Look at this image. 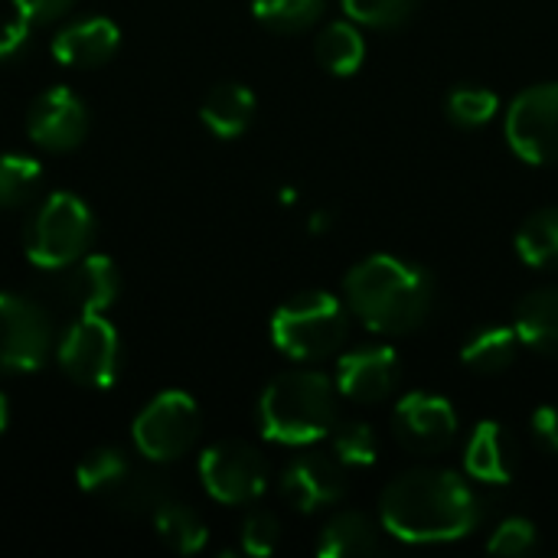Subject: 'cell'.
<instances>
[{"instance_id":"obj_20","label":"cell","mask_w":558,"mask_h":558,"mask_svg":"<svg viewBox=\"0 0 558 558\" xmlns=\"http://www.w3.org/2000/svg\"><path fill=\"white\" fill-rule=\"evenodd\" d=\"M252 114H255V95L239 82L216 85L199 108L203 124L216 137H239L252 124Z\"/></svg>"},{"instance_id":"obj_4","label":"cell","mask_w":558,"mask_h":558,"mask_svg":"<svg viewBox=\"0 0 558 558\" xmlns=\"http://www.w3.org/2000/svg\"><path fill=\"white\" fill-rule=\"evenodd\" d=\"M350 333L347 304L327 291H301L271 317L275 347L298 363H320L343 350Z\"/></svg>"},{"instance_id":"obj_29","label":"cell","mask_w":558,"mask_h":558,"mask_svg":"<svg viewBox=\"0 0 558 558\" xmlns=\"http://www.w3.org/2000/svg\"><path fill=\"white\" fill-rule=\"evenodd\" d=\"M167 487L160 477L150 474H128L114 490H111V504L128 513V517H144V513H157L167 504Z\"/></svg>"},{"instance_id":"obj_31","label":"cell","mask_w":558,"mask_h":558,"mask_svg":"<svg viewBox=\"0 0 558 558\" xmlns=\"http://www.w3.org/2000/svg\"><path fill=\"white\" fill-rule=\"evenodd\" d=\"M418 0H343L350 20L373 29H396L412 20Z\"/></svg>"},{"instance_id":"obj_9","label":"cell","mask_w":558,"mask_h":558,"mask_svg":"<svg viewBox=\"0 0 558 558\" xmlns=\"http://www.w3.org/2000/svg\"><path fill=\"white\" fill-rule=\"evenodd\" d=\"M52 347L49 311L20 294H0V373L39 369Z\"/></svg>"},{"instance_id":"obj_3","label":"cell","mask_w":558,"mask_h":558,"mask_svg":"<svg viewBox=\"0 0 558 558\" xmlns=\"http://www.w3.org/2000/svg\"><path fill=\"white\" fill-rule=\"evenodd\" d=\"M340 422V386L317 369H291L271 379L258 399V425L268 441L314 445Z\"/></svg>"},{"instance_id":"obj_28","label":"cell","mask_w":558,"mask_h":558,"mask_svg":"<svg viewBox=\"0 0 558 558\" xmlns=\"http://www.w3.org/2000/svg\"><path fill=\"white\" fill-rule=\"evenodd\" d=\"M333 458L343 468H369L379 458V438L366 422H337L330 432Z\"/></svg>"},{"instance_id":"obj_36","label":"cell","mask_w":558,"mask_h":558,"mask_svg":"<svg viewBox=\"0 0 558 558\" xmlns=\"http://www.w3.org/2000/svg\"><path fill=\"white\" fill-rule=\"evenodd\" d=\"M75 0H13V7L20 10V16L33 20V23H49L56 16H62Z\"/></svg>"},{"instance_id":"obj_7","label":"cell","mask_w":558,"mask_h":558,"mask_svg":"<svg viewBox=\"0 0 558 558\" xmlns=\"http://www.w3.org/2000/svg\"><path fill=\"white\" fill-rule=\"evenodd\" d=\"M59 366L69 379L88 389H108L118 376V333L101 314H85L69 324L59 340Z\"/></svg>"},{"instance_id":"obj_10","label":"cell","mask_w":558,"mask_h":558,"mask_svg":"<svg viewBox=\"0 0 558 558\" xmlns=\"http://www.w3.org/2000/svg\"><path fill=\"white\" fill-rule=\"evenodd\" d=\"M199 477H203V487L213 500L229 504V507H242V504H252L265 494L268 464L252 445L222 441V445L206 448V454L199 458Z\"/></svg>"},{"instance_id":"obj_17","label":"cell","mask_w":558,"mask_h":558,"mask_svg":"<svg viewBox=\"0 0 558 558\" xmlns=\"http://www.w3.org/2000/svg\"><path fill=\"white\" fill-rule=\"evenodd\" d=\"M118 43H121V33L108 16H85L56 33L52 56L72 69H95V65H105L118 52Z\"/></svg>"},{"instance_id":"obj_30","label":"cell","mask_w":558,"mask_h":558,"mask_svg":"<svg viewBox=\"0 0 558 558\" xmlns=\"http://www.w3.org/2000/svg\"><path fill=\"white\" fill-rule=\"evenodd\" d=\"M500 108V98L497 92L484 88V85H461L448 95V118L458 124V128H481L487 124Z\"/></svg>"},{"instance_id":"obj_13","label":"cell","mask_w":558,"mask_h":558,"mask_svg":"<svg viewBox=\"0 0 558 558\" xmlns=\"http://www.w3.org/2000/svg\"><path fill=\"white\" fill-rule=\"evenodd\" d=\"M347 494V468L333 454H298L284 474H281V497L301 510V513H317L324 507L340 504Z\"/></svg>"},{"instance_id":"obj_16","label":"cell","mask_w":558,"mask_h":558,"mask_svg":"<svg viewBox=\"0 0 558 558\" xmlns=\"http://www.w3.org/2000/svg\"><path fill=\"white\" fill-rule=\"evenodd\" d=\"M517 441L500 422H481L464 448V471L481 484H510L517 474Z\"/></svg>"},{"instance_id":"obj_33","label":"cell","mask_w":558,"mask_h":558,"mask_svg":"<svg viewBox=\"0 0 558 558\" xmlns=\"http://www.w3.org/2000/svg\"><path fill=\"white\" fill-rule=\"evenodd\" d=\"M278 543H281V523H278V517L258 510V513H252L245 520V526H242V549L248 556H271L278 549Z\"/></svg>"},{"instance_id":"obj_12","label":"cell","mask_w":558,"mask_h":558,"mask_svg":"<svg viewBox=\"0 0 558 558\" xmlns=\"http://www.w3.org/2000/svg\"><path fill=\"white\" fill-rule=\"evenodd\" d=\"M396 438L412 454H441L458 438V412L445 396L409 392L392 412Z\"/></svg>"},{"instance_id":"obj_19","label":"cell","mask_w":558,"mask_h":558,"mask_svg":"<svg viewBox=\"0 0 558 558\" xmlns=\"http://www.w3.org/2000/svg\"><path fill=\"white\" fill-rule=\"evenodd\" d=\"M317 553L327 558L376 556L379 553V526L366 513H360V510L337 513L320 530Z\"/></svg>"},{"instance_id":"obj_2","label":"cell","mask_w":558,"mask_h":558,"mask_svg":"<svg viewBox=\"0 0 558 558\" xmlns=\"http://www.w3.org/2000/svg\"><path fill=\"white\" fill-rule=\"evenodd\" d=\"M347 307L369 330L399 337L425 324L435 301L432 275L396 255H369L343 281Z\"/></svg>"},{"instance_id":"obj_22","label":"cell","mask_w":558,"mask_h":558,"mask_svg":"<svg viewBox=\"0 0 558 558\" xmlns=\"http://www.w3.org/2000/svg\"><path fill=\"white\" fill-rule=\"evenodd\" d=\"M314 52H317V62L333 72V75H353L360 65H363V56H366V43L360 36V29L353 23H327L314 43Z\"/></svg>"},{"instance_id":"obj_18","label":"cell","mask_w":558,"mask_h":558,"mask_svg":"<svg viewBox=\"0 0 558 558\" xmlns=\"http://www.w3.org/2000/svg\"><path fill=\"white\" fill-rule=\"evenodd\" d=\"M513 330L523 347L558 360V288H539L517 307Z\"/></svg>"},{"instance_id":"obj_32","label":"cell","mask_w":558,"mask_h":558,"mask_svg":"<svg viewBox=\"0 0 558 558\" xmlns=\"http://www.w3.org/2000/svg\"><path fill=\"white\" fill-rule=\"evenodd\" d=\"M533 546H536V526H533L530 520H523V517L504 520V523L494 530L490 543H487V549H490L494 556H526Z\"/></svg>"},{"instance_id":"obj_27","label":"cell","mask_w":558,"mask_h":558,"mask_svg":"<svg viewBox=\"0 0 558 558\" xmlns=\"http://www.w3.org/2000/svg\"><path fill=\"white\" fill-rule=\"evenodd\" d=\"M252 13L275 33H298L320 20L324 0H252Z\"/></svg>"},{"instance_id":"obj_14","label":"cell","mask_w":558,"mask_h":558,"mask_svg":"<svg viewBox=\"0 0 558 558\" xmlns=\"http://www.w3.org/2000/svg\"><path fill=\"white\" fill-rule=\"evenodd\" d=\"M88 131V111L75 92L65 85L46 88L26 114V134L33 144L46 150H72L82 144Z\"/></svg>"},{"instance_id":"obj_25","label":"cell","mask_w":558,"mask_h":558,"mask_svg":"<svg viewBox=\"0 0 558 558\" xmlns=\"http://www.w3.org/2000/svg\"><path fill=\"white\" fill-rule=\"evenodd\" d=\"M43 183V167L39 160L26 154H3L0 157V206L16 209L36 196Z\"/></svg>"},{"instance_id":"obj_24","label":"cell","mask_w":558,"mask_h":558,"mask_svg":"<svg viewBox=\"0 0 558 558\" xmlns=\"http://www.w3.org/2000/svg\"><path fill=\"white\" fill-rule=\"evenodd\" d=\"M154 526H157V536L180 556H193L206 546L209 539V530L206 523L183 504H173L167 500L157 513H154Z\"/></svg>"},{"instance_id":"obj_35","label":"cell","mask_w":558,"mask_h":558,"mask_svg":"<svg viewBox=\"0 0 558 558\" xmlns=\"http://www.w3.org/2000/svg\"><path fill=\"white\" fill-rule=\"evenodd\" d=\"M530 425H533V435H536L539 448H543V451H549V454H558V409L556 405H543V409H536Z\"/></svg>"},{"instance_id":"obj_1","label":"cell","mask_w":558,"mask_h":558,"mask_svg":"<svg viewBox=\"0 0 558 558\" xmlns=\"http://www.w3.org/2000/svg\"><path fill=\"white\" fill-rule=\"evenodd\" d=\"M484 520V504L468 481L441 468L399 474L379 500V523L402 543L438 546L464 539Z\"/></svg>"},{"instance_id":"obj_21","label":"cell","mask_w":558,"mask_h":558,"mask_svg":"<svg viewBox=\"0 0 558 558\" xmlns=\"http://www.w3.org/2000/svg\"><path fill=\"white\" fill-rule=\"evenodd\" d=\"M517 353H520V337H517L513 327H484L464 343L461 360H464L468 369L494 376V373L510 369Z\"/></svg>"},{"instance_id":"obj_5","label":"cell","mask_w":558,"mask_h":558,"mask_svg":"<svg viewBox=\"0 0 558 558\" xmlns=\"http://www.w3.org/2000/svg\"><path fill=\"white\" fill-rule=\"evenodd\" d=\"M95 232L88 206L75 193H52L26 226V258L43 268H62L85 255Z\"/></svg>"},{"instance_id":"obj_8","label":"cell","mask_w":558,"mask_h":558,"mask_svg":"<svg viewBox=\"0 0 558 558\" xmlns=\"http://www.w3.org/2000/svg\"><path fill=\"white\" fill-rule=\"evenodd\" d=\"M507 141L533 167L558 163V82L533 85L510 101Z\"/></svg>"},{"instance_id":"obj_6","label":"cell","mask_w":558,"mask_h":558,"mask_svg":"<svg viewBox=\"0 0 558 558\" xmlns=\"http://www.w3.org/2000/svg\"><path fill=\"white\" fill-rule=\"evenodd\" d=\"M199 438V409L193 396L167 389L134 418V445L150 461H177Z\"/></svg>"},{"instance_id":"obj_23","label":"cell","mask_w":558,"mask_h":558,"mask_svg":"<svg viewBox=\"0 0 558 558\" xmlns=\"http://www.w3.org/2000/svg\"><path fill=\"white\" fill-rule=\"evenodd\" d=\"M517 255L530 268H558V206L536 209L520 226Z\"/></svg>"},{"instance_id":"obj_34","label":"cell","mask_w":558,"mask_h":558,"mask_svg":"<svg viewBox=\"0 0 558 558\" xmlns=\"http://www.w3.org/2000/svg\"><path fill=\"white\" fill-rule=\"evenodd\" d=\"M29 26H33V20H26V16L7 20L0 26V62H13L16 56L26 52V46H29Z\"/></svg>"},{"instance_id":"obj_26","label":"cell","mask_w":558,"mask_h":558,"mask_svg":"<svg viewBox=\"0 0 558 558\" xmlns=\"http://www.w3.org/2000/svg\"><path fill=\"white\" fill-rule=\"evenodd\" d=\"M128 474V458L118 448H95L75 468V481L85 494H111Z\"/></svg>"},{"instance_id":"obj_11","label":"cell","mask_w":558,"mask_h":558,"mask_svg":"<svg viewBox=\"0 0 558 558\" xmlns=\"http://www.w3.org/2000/svg\"><path fill=\"white\" fill-rule=\"evenodd\" d=\"M46 294L49 301L72 314V317H85V314H101L105 307L114 304L121 278L111 258L105 255H82L62 268L46 271Z\"/></svg>"},{"instance_id":"obj_15","label":"cell","mask_w":558,"mask_h":558,"mask_svg":"<svg viewBox=\"0 0 558 558\" xmlns=\"http://www.w3.org/2000/svg\"><path fill=\"white\" fill-rule=\"evenodd\" d=\"M399 383V356L392 347H356L340 356L337 386L343 399L376 405L392 396Z\"/></svg>"},{"instance_id":"obj_37","label":"cell","mask_w":558,"mask_h":558,"mask_svg":"<svg viewBox=\"0 0 558 558\" xmlns=\"http://www.w3.org/2000/svg\"><path fill=\"white\" fill-rule=\"evenodd\" d=\"M7 418H10V412H7V399H3V392H0V432L7 428Z\"/></svg>"}]
</instances>
